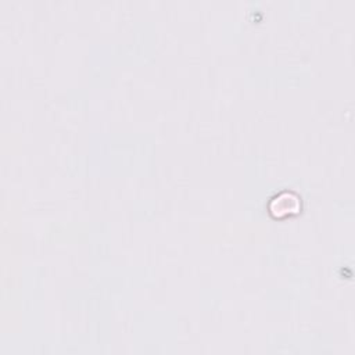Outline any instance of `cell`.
<instances>
[{"instance_id":"6da1fadb","label":"cell","mask_w":355,"mask_h":355,"mask_svg":"<svg viewBox=\"0 0 355 355\" xmlns=\"http://www.w3.org/2000/svg\"><path fill=\"white\" fill-rule=\"evenodd\" d=\"M268 209L273 218H286L298 214L301 209V197L294 191H282L270 198Z\"/></svg>"}]
</instances>
